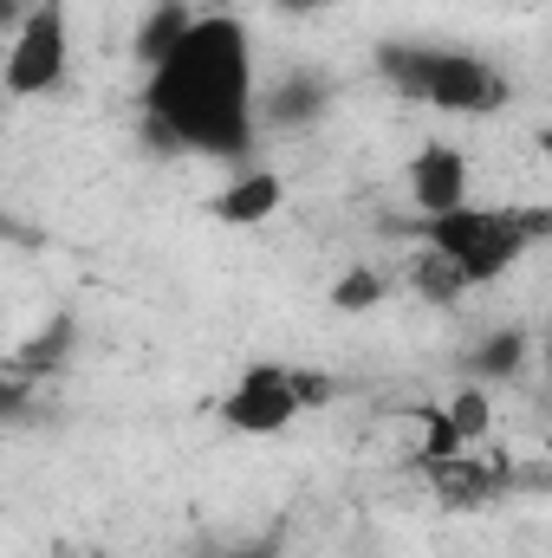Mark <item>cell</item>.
<instances>
[{
  "mask_svg": "<svg viewBox=\"0 0 552 558\" xmlns=\"http://www.w3.org/2000/svg\"><path fill=\"white\" fill-rule=\"evenodd\" d=\"M215 416L228 422L235 435H286L292 422L305 416L299 371H286V364H254V371H241V377L221 390Z\"/></svg>",
  "mask_w": 552,
  "mask_h": 558,
  "instance_id": "5b68a950",
  "label": "cell"
},
{
  "mask_svg": "<svg viewBox=\"0 0 552 558\" xmlns=\"http://www.w3.org/2000/svg\"><path fill=\"white\" fill-rule=\"evenodd\" d=\"M442 416L455 422V435L475 448V441L488 435V422H494V403H488V390H481V384H461V390L442 403Z\"/></svg>",
  "mask_w": 552,
  "mask_h": 558,
  "instance_id": "ba28073f",
  "label": "cell"
},
{
  "mask_svg": "<svg viewBox=\"0 0 552 558\" xmlns=\"http://www.w3.org/2000/svg\"><path fill=\"white\" fill-rule=\"evenodd\" d=\"M468 182H475V169L455 143H422L410 156V202L422 208V221L468 208Z\"/></svg>",
  "mask_w": 552,
  "mask_h": 558,
  "instance_id": "8992f818",
  "label": "cell"
},
{
  "mask_svg": "<svg viewBox=\"0 0 552 558\" xmlns=\"http://www.w3.org/2000/svg\"><path fill=\"white\" fill-rule=\"evenodd\" d=\"M377 299H384V279L371 274V267H351V274L332 286V305H338V312H364V305H377Z\"/></svg>",
  "mask_w": 552,
  "mask_h": 558,
  "instance_id": "30bf717a",
  "label": "cell"
},
{
  "mask_svg": "<svg viewBox=\"0 0 552 558\" xmlns=\"http://www.w3.org/2000/svg\"><path fill=\"white\" fill-rule=\"evenodd\" d=\"M533 149L547 156V169H552V124H540V131H533Z\"/></svg>",
  "mask_w": 552,
  "mask_h": 558,
  "instance_id": "8fae6325",
  "label": "cell"
},
{
  "mask_svg": "<svg viewBox=\"0 0 552 558\" xmlns=\"http://www.w3.org/2000/svg\"><path fill=\"white\" fill-rule=\"evenodd\" d=\"M377 72L384 85H397L404 98L429 111H455V118H488L507 105V78L461 46H377Z\"/></svg>",
  "mask_w": 552,
  "mask_h": 558,
  "instance_id": "3957f363",
  "label": "cell"
},
{
  "mask_svg": "<svg viewBox=\"0 0 552 558\" xmlns=\"http://www.w3.org/2000/svg\"><path fill=\"white\" fill-rule=\"evenodd\" d=\"M279 208H286V182H279L274 169H241L228 189L208 195V215L228 221V228H267Z\"/></svg>",
  "mask_w": 552,
  "mask_h": 558,
  "instance_id": "52a82bcc",
  "label": "cell"
},
{
  "mask_svg": "<svg viewBox=\"0 0 552 558\" xmlns=\"http://www.w3.org/2000/svg\"><path fill=\"white\" fill-rule=\"evenodd\" d=\"M520 364H527V331H501V338H488L475 351V371L481 377H514Z\"/></svg>",
  "mask_w": 552,
  "mask_h": 558,
  "instance_id": "9c48e42d",
  "label": "cell"
},
{
  "mask_svg": "<svg viewBox=\"0 0 552 558\" xmlns=\"http://www.w3.org/2000/svg\"><path fill=\"white\" fill-rule=\"evenodd\" d=\"M254 39L235 13H195L189 33L149 65V124L195 156L254 149Z\"/></svg>",
  "mask_w": 552,
  "mask_h": 558,
  "instance_id": "6da1fadb",
  "label": "cell"
},
{
  "mask_svg": "<svg viewBox=\"0 0 552 558\" xmlns=\"http://www.w3.org/2000/svg\"><path fill=\"white\" fill-rule=\"evenodd\" d=\"M72 72V20H65V0H39L33 13L13 20V39H7V92L13 98H39V92H59Z\"/></svg>",
  "mask_w": 552,
  "mask_h": 558,
  "instance_id": "277c9868",
  "label": "cell"
},
{
  "mask_svg": "<svg viewBox=\"0 0 552 558\" xmlns=\"http://www.w3.org/2000/svg\"><path fill=\"white\" fill-rule=\"evenodd\" d=\"M429 234V254L442 267H455L461 286H488L501 279L540 234H552V208H455V215H435L422 221Z\"/></svg>",
  "mask_w": 552,
  "mask_h": 558,
  "instance_id": "7a4b0ae2",
  "label": "cell"
},
{
  "mask_svg": "<svg viewBox=\"0 0 552 558\" xmlns=\"http://www.w3.org/2000/svg\"><path fill=\"white\" fill-rule=\"evenodd\" d=\"M274 7H286V13H312V7H325V0H274Z\"/></svg>",
  "mask_w": 552,
  "mask_h": 558,
  "instance_id": "7c38bea8",
  "label": "cell"
},
{
  "mask_svg": "<svg viewBox=\"0 0 552 558\" xmlns=\"http://www.w3.org/2000/svg\"><path fill=\"white\" fill-rule=\"evenodd\" d=\"M547 371H552V331H547Z\"/></svg>",
  "mask_w": 552,
  "mask_h": 558,
  "instance_id": "4fadbf2b",
  "label": "cell"
}]
</instances>
